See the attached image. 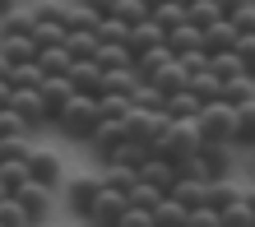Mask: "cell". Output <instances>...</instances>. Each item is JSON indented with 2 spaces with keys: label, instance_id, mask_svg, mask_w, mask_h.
I'll return each instance as SVG.
<instances>
[{
  "label": "cell",
  "instance_id": "7dc6e473",
  "mask_svg": "<svg viewBox=\"0 0 255 227\" xmlns=\"http://www.w3.org/2000/svg\"><path fill=\"white\" fill-rule=\"evenodd\" d=\"M176 65H181L186 74H200V70H209V51H204V47H190V51L176 56Z\"/></svg>",
  "mask_w": 255,
  "mask_h": 227
},
{
  "label": "cell",
  "instance_id": "44dd1931",
  "mask_svg": "<svg viewBox=\"0 0 255 227\" xmlns=\"http://www.w3.org/2000/svg\"><path fill=\"white\" fill-rule=\"evenodd\" d=\"M209 74H218V79L228 84V79H237V74H246V65H242V56H237L232 47L228 51H209Z\"/></svg>",
  "mask_w": 255,
  "mask_h": 227
},
{
  "label": "cell",
  "instance_id": "cb8c5ba5",
  "mask_svg": "<svg viewBox=\"0 0 255 227\" xmlns=\"http://www.w3.org/2000/svg\"><path fill=\"white\" fill-rule=\"evenodd\" d=\"M61 47L70 56H93L98 51V28H65V42Z\"/></svg>",
  "mask_w": 255,
  "mask_h": 227
},
{
  "label": "cell",
  "instance_id": "f546056e",
  "mask_svg": "<svg viewBox=\"0 0 255 227\" xmlns=\"http://www.w3.org/2000/svg\"><path fill=\"white\" fill-rule=\"evenodd\" d=\"M148 19H153L162 33H167V28H176V23H186V5L181 0H167V5H153L148 9Z\"/></svg>",
  "mask_w": 255,
  "mask_h": 227
},
{
  "label": "cell",
  "instance_id": "f1b7e54d",
  "mask_svg": "<svg viewBox=\"0 0 255 227\" xmlns=\"http://www.w3.org/2000/svg\"><path fill=\"white\" fill-rule=\"evenodd\" d=\"M237 148H251L255 144V102H246V107H237V134H232Z\"/></svg>",
  "mask_w": 255,
  "mask_h": 227
},
{
  "label": "cell",
  "instance_id": "d6986e66",
  "mask_svg": "<svg viewBox=\"0 0 255 227\" xmlns=\"http://www.w3.org/2000/svg\"><path fill=\"white\" fill-rule=\"evenodd\" d=\"M0 56H5L9 65H19V60H37V42H33V33H19V37H0Z\"/></svg>",
  "mask_w": 255,
  "mask_h": 227
},
{
  "label": "cell",
  "instance_id": "ba28073f",
  "mask_svg": "<svg viewBox=\"0 0 255 227\" xmlns=\"http://www.w3.org/2000/svg\"><path fill=\"white\" fill-rule=\"evenodd\" d=\"M65 79H70L74 93L98 98V88H102V70H98V60H93V56H74V60H70V70H65Z\"/></svg>",
  "mask_w": 255,
  "mask_h": 227
},
{
  "label": "cell",
  "instance_id": "ee69618b",
  "mask_svg": "<svg viewBox=\"0 0 255 227\" xmlns=\"http://www.w3.org/2000/svg\"><path fill=\"white\" fill-rule=\"evenodd\" d=\"M228 23L237 28V33H255V0H246V5L228 9Z\"/></svg>",
  "mask_w": 255,
  "mask_h": 227
},
{
  "label": "cell",
  "instance_id": "5bb4252c",
  "mask_svg": "<svg viewBox=\"0 0 255 227\" xmlns=\"http://www.w3.org/2000/svg\"><path fill=\"white\" fill-rule=\"evenodd\" d=\"M232 42H237V28L228 23V14H223V19H214V23H204V28H200V47H204V51H228Z\"/></svg>",
  "mask_w": 255,
  "mask_h": 227
},
{
  "label": "cell",
  "instance_id": "f907efd6",
  "mask_svg": "<svg viewBox=\"0 0 255 227\" xmlns=\"http://www.w3.org/2000/svg\"><path fill=\"white\" fill-rule=\"evenodd\" d=\"M0 134H33V130H28V125H23V120L14 116L9 107H0Z\"/></svg>",
  "mask_w": 255,
  "mask_h": 227
},
{
  "label": "cell",
  "instance_id": "5b68a950",
  "mask_svg": "<svg viewBox=\"0 0 255 227\" xmlns=\"http://www.w3.org/2000/svg\"><path fill=\"white\" fill-rule=\"evenodd\" d=\"M167 120H172L167 112H139V107H130V112H126V139L153 148V139L167 130Z\"/></svg>",
  "mask_w": 255,
  "mask_h": 227
},
{
  "label": "cell",
  "instance_id": "8fae6325",
  "mask_svg": "<svg viewBox=\"0 0 255 227\" xmlns=\"http://www.w3.org/2000/svg\"><path fill=\"white\" fill-rule=\"evenodd\" d=\"M98 186H102L98 176H74L70 186H65V209H70L74 218H84V209L93 204V195H98Z\"/></svg>",
  "mask_w": 255,
  "mask_h": 227
},
{
  "label": "cell",
  "instance_id": "6da1fadb",
  "mask_svg": "<svg viewBox=\"0 0 255 227\" xmlns=\"http://www.w3.org/2000/svg\"><path fill=\"white\" fill-rule=\"evenodd\" d=\"M98 98H88V93H74L70 102L61 112L51 116V125L65 134V139H88V134H93V125H98Z\"/></svg>",
  "mask_w": 255,
  "mask_h": 227
},
{
  "label": "cell",
  "instance_id": "6f0895ef",
  "mask_svg": "<svg viewBox=\"0 0 255 227\" xmlns=\"http://www.w3.org/2000/svg\"><path fill=\"white\" fill-rule=\"evenodd\" d=\"M144 5H148V9H153V5H167V0H144Z\"/></svg>",
  "mask_w": 255,
  "mask_h": 227
},
{
  "label": "cell",
  "instance_id": "277c9868",
  "mask_svg": "<svg viewBox=\"0 0 255 227\" xmlns=\"http://www.w3.org/2000/svg\"><path fill=\"white\" fill-rule=\"evenodd\" d=\"M126 190H116V186H98V195H93V204L84 209V223L88 227H116V218L126 214Z\"/></svg>",
  "mask_w": 255,
  "mask_h": 227
},
{
  "label": "cell",
  "instance_id": "b9f144b4",
  "mask_svg": "<svg viewBox=\"0 0 255 227\" xmlns=\"http://www.w3.org/2000/svg\"><path fill=\"white\" fill-rule=\"evenodd\" d=\"M126 200H130V204H139V209H153V204L162 200V190H158V186H148V181H139V176H134V186L126 190Z\"/></svg>",
  "mask_w": 255,
  "mask_h": 227
},
{
  "label": "cell",
  "instance_id": "db71d44e",
  "mask_svg": "<svg viewBox=\"0 0 255 227\" xmlns=\"http://www.w3.org/2000/svg\"><path fill=\"white\" fill-rule=\"evenodd\" d=\"M237 5H246V0H218V9L228 14V9H237Z\"/></svg>",
  "mask_w": 255,
  "mask_h": 227
},
{
  "label": "cell",
  "instance_id": "2e32d148",
  "mask_svg": "<svg viewBox=\"0 0 255 227\" xmlns=\"http://www.w3.org/2000/svg\"><path fill=\"white\" fill-rule=\"evenodd\" d=\"M200 107H204V102H200V98L190 93V84H186V88H176V93H167V98H162V112H167L172 120H186V116H195Z\"/></svg>",
  "mask_w": 255,
  "mask_h": 227
},
{
  "label": "cell",
  "instance_id": "91938a15",
  "mask_svg": "<svg viewBox=\"0 0 255 227\" xmlns=\"http://www.w3.org/2000/svg\"><path fill=\"white\" fill-rule=\"evenodd\" d=\"M5 195H9V190H5V186H0V200H5Z\"/></svg>",
  "mask_w": 255,
  "mask_h": 227
},
{
  "label": "cell",
  "instance_id": "f35d334b",
  "mask_svg": "<svg viewBox=\"0 0 255 227\" xmlns=\"http://www.w3.org/2000/svg\"><path fill=\"white\" fill-rule=\"evenodd\" d=\"M218 218H223V227H255V209L246 200H237L228 209H218Z\"/></svg>",
  "mask_w": 255,
  "mask_h": 227
},
{
  "label": "cell",
  "instance_id": "816d5d0a",
  "mask_svg": "<svg viewBox=\"0 0 255 227\" xmlns=\"http://www.w3.org/2000/svg\"><path fill=\"white\" fill-rule=\"evenodd\" d=\"M74 5H84V9H93V14H112L116 0H74Z\"/></svg>",
  "mask_w": 255,
  "mask_h": 227
},
{
  "label": "cell",
  "instance_id": "11a10c76",
  "mask_svg": "<svg viewBox=\"0 0 255 227\" xmlns=\"http://www.w3.org/2000/svg\"><path fill=\"white\" fill-rule=\"evenodd\" d=\"M242 200H246V204L255 209V186H251V190H242Z\"/></svg>",
  "mask_w": 255,
  "mask_h": 227
},
{
  "label": "cell",
  "instance_id": "30bf717a",
  "mask_svg": "<svg viewBox=\"0 0 255 227\" xmlns=\"http://www.w3.org/2000/svg\"><path fill=\"white\" fill-rule=\"evenodd\" d=\"M121 139H126V116H121V120H98V125H93V134H88L84 144L93 148L98 158H107V153H112V148L121 144Z\"/></svg>",
  "mask_w": 255,
  "mask_h": 227
},
{
  "label": "cell",
  "instance_id": "8d00e7d4",
  "mask_svg": "<svg viewBox=\"0 0 255 227\" xmlns=\"http://www.w3.org/2000/svg\"><path fill=\"white\" fill-rule=\"evenodd\" d=\"M130 112V93H98V116L102 120H121Z\"/></svg>",
  "mask_w": 255,
  "mask_h": 227
},
{
  "label": "cell",
  "instance_id": "d6a6232c",
  "mask_svg": "<svg viewBox=\"0 0 255 227\" xmlns=\"http://www.w3.org/2000/svg\"><path fill=\"white\" fill-rule=\"evenodd\" d=\"M130 107H139V112H162V93H158L148 79H139V84L130 88Z\"/></svg>",
  "mask_w": 255,
  "mask_h": 227
},
{
  "label": "cell",
  "instance_id": "f6af8a7d",
  "mask_svg": "<svg viewBox=\"0 0 255 227\" xmlns=\"http://www.w3.org/2000/svg\"><path fill=\"white\" fill-rule=\"evenodd\" d=\"M232 51L242 56V65H246V74L255 79V33H237V42H232Z\"/></svg>",
  "mask_w": 255,
  "mask_h": 227
},
{
  "label": "cell",
  "instance_id": "d590c367",
  "mask_svg": "<svg viewBox=\"0 0 255 227\" xmlns=\"http://www.w3.org/2000/svg\"><path fill=\"white\" fill-rule=\"evenodd\" d=\"M19 33H33V14L14 5L9 14H0V37H19Z\"/></svg>",
  "mask_w": 255,
  "mask_h": 227
},
{
  "label": "cell",
  "instance_id": "4316f807",
  "mask_svg": "<svg viewBox=\"0 0 255 227\" xmlns=\"http://www.w3.org/2000/svg\"><path fill=\"white\" fill-rule=\"evenodd\" d=\"M134 84H139L134 65H121V70H102V88H98V93H130Z\"/></svg>",
  "mask_w": 255,
  "mask_h": 227
},
{
  "label": "cell",
  "instance_id": "60d3db41",
  "mask_svg": "<svg viewBox=\"0 0 255 227\" xmlns=\"http://www.w3.org/2000/svg\"><path fill=\"white\" fill-rule=\"evenodd\" d=\"M130 37V23L116 19V14H102L98 19V42H126Z\"/></svg>",
  "mask_w": 255,
  "mask_h": 227
},
{
  "label": "cell",
  "instance_id": "e575fe53",
  "mask_svg": "<svg viewBox=\"0 0 255 227\" xmlns=\"http://www.w3.org/2000/svg\"><path fill=\"white\" fill-rule=\"evenodd\" d=\"M23 181H28V162H23V158H0V186L14 195Z\"/></svg>",
  "mask_w": 255,
  "mask_h": 227
},
{
  "label": "cell",
  "instance_id": "ffe728a7",
  "mask_svg": "<svg viewBox=\"0 0 255 227\" xmlns=\"http://www.w3.org/2000/svg\"><path fill=\"white\" fill-rule=\"evenodd\" d=\"M242 200V186H232V176H218V181H209V190H204V204L209 209H228Z\"/></svg>",
  "mask_w": 255,
  "mask_h": 227
},
{
  "label": "cell",
  "instance_id": "9f6ffc18",
  "mask_svg": "<svg viewBox=\"0 0 255 227\" xmlns=\"http://www.w3.org/2000/svg\"><path fill=\"white\" fill-rule=\"evenodd\" d=\"M14 5H19V0H0V14H9Z\"/></svg>",
  "mask_w": 255,
  "mask_h": 227
},
{
  "label": "cell",
  "instance_id": "680465c9",
  "mask_svg": "<svg viewBox=\"0 0 255 227\" xmlns=\"http://www.w3.org/2000/svg\"><path fill=\"white\" fill-rule=\"evenodd\" d=\"M251 167H255V144H251Z\"/></svg>",
  "mask_w": 255,
  "mask_h": 227
},
{
  "label": "cell",
  "instance_id": "4dcf8cb0",
  "mask_svg": "<svg viewBox=\"0 0 255 227\" xmlns=\"http://www.w3.org/2000/svg\"><path fill=\"white\" fill-rule=\"evenodd\" d=\"M5 79H9L14 88H37L42 79H47V74L37 70V60H19V65H9V74H5Z\"/></svg>",
  "mask_w": 255,
  "mask_h": 227
},
{
  "label": "cell",
  "instance_id": "ab89813d",
  "mask_svg": "<svg viewBox=\"0 0 255 227\" xmlns=\"http://www.w3.org/2000/svg\"><path fill=\"white\" fill-rule=\"evenodd\" d=\"M186 19H190L195 28H204V23L223 19V9H218V0H190V5H186Z\"/></svg>",
  "mask_w": 255,
  "mask_h": 227
},
{
  "label": "cell",
  "instance_id": "7a4b0ae2",
  "mask_svg": "<svg viewBox=\"0 0 255 227\" xmlns=\"http://www.w3.org/2000/svg\"><path fill=\"white\" fill-rule=\"evenodd\" d=\"M200 144H204V134H200V125H195V116H186V120H167V130L153 139V148H148V153L181 162V158H190Z\"/></svg>",
  "mask_w": 255,
  "mask_h": 227
},
{
  "label": "cell",
  "instance_id": "bcb514c9",
  "mask_svg": "<svg viewBox=\"0 0 255 227\" xmlns=\"http://www.w3.org/2000/svg\"><path fill=\"white\" fill-rule=\"evenodd\" d=\"M112 14H116V19H126V23H139V19H148V5H144V0H116Z\"/></svg>",
  "mask_w": 255,
  "mask_h": 227
},
{
  "label": "cell",
  "instance_id": "836d02e7",
  "mask_svg": "<svg viewBox=\"0 0 255 227\" xmlns=\"http://www.w3.org/2000/svg\"><path fill=\"white\" fill-rule=\"evenodd\" d=\"M134 176H139V172H134V167H126V162H102V186H116V190H130L134 186Z\"/></svg>",
  "mask_w": 255,
  "mask_h": 227
},
{
  "label": "cell",
  "instance_id": "484cf974",
  "mask_svg": "<svg viewBox=\"0 0 255 227\" xmlns=\"http://www.w3.org/2000/svg\"><path fill=\"white\" fill-rule=\"evenodd\" d=\"M223 102H228V107H246V102H255V79H251V74L228 79V84H223Z\"/></svg>",
  "mask_w": 255,
  "mask_h": 227
},
{
  "label": "cell",
  "instance_id": "603a6c76",
  "mask_svg": "<svg viewBox=\"0 0 255 227\" xmlns=\"http://www.w3.org/2000/svg\"><path fill=\"white\" fill-rule=\"evenodd\" d=\"M70 60H74V56L61 47V42H56V47H37V70L47 74V79H51V74H65Z\"/></svg>",
  "mask_w": 255,
  "mask_h": 227
},
{
  "label": "cell",
  "instance_id": "d4e9b609",
  "mask_svg": "<svg viewBox=\"0 0 255 227\" xmlns=\"http://www.w3.org/2000/svg\"><path fill=\"white\" fill-rule=\"evenodd\" d=\"M162 42H167V51H172V56H181V51H190V47H200V28L186 19V23L167 28V37H162Z\"/></svg>",
  "mask_w": 255,
  "mask_h": 227
},
{
  "label": "cell",
  "instance_id": "8992f818",
  "mask_svg": "<svg viewBox=\"0 0 255 227\" xmlns=\"http://www.w3.org/2000/svg\"><path fill=\"white\" fill-rule=\"evenodd\" d=\"M14 200H19V209L28 214V223L33 227H42L51 218V204H56V190H47V186H37V181H23L19 190H14Z\"/></svg>",
  "mask_w": 255,
  "mask_h": 227
},
{
  "label": "cell",
  "instance_id": "e0dca14e",
  "mask_svg": "<svg viewBox=\"0 0 255 227\" xmlns=\"http://www.w3.org/2000/svg\"><path fill=\"white\" fill-rule=\"evenodd\" d=\"M186 214H190V209H186V204H176L172 195H162V200H158L153 209H148L153 227H186Z\"/></svg>",
  "mask_w": 255,
  "mask_h": 227
},
{
  "label": "cell",
  "instance_id": "9a60e30c",
  "mask_svg": "<svg viewBox=\"0 0 255 227\" xmlns=\"http://www.w3.org/2000/svg\"><path fill=\"white\" fill-rule=\"evenodd\" d=\"M167 37L162 28L153 23V19H139V23H130V37H126V47H130V56L134 51H148V47H158V42Z\"/></svg>",
  "mask_w": 255,
  "mask_h": 227
},
{
  "label": "cell",
  "instance_id": "7c38bea8",
  "mask_svg": "<svg viewBox=\"0 0 255 227\" xmlns=\"http://www.w3.org/2000/svg\"><path fill=\"white\" fill-rule=\"evenodd\" d=\"M37 98H42V107H47V116H56V112H61L65 102L74 98V88H70L65 74H51V79H42V84H37Z\"/></svg>",
  "mask_w": 255,
  "mask_h": 227
},
{
  "label": "cell",
  "instance_id": "7402d4cb",
  "mask_svg": "<svg viewBox=\"0 0 255 227\" xmlns=\"http://www.w3.org/2000/svg\"><path fill=\"white\" fill-rule=\"evenodd\" d=\"M93 60H98V70H121V65H130V47L126 42H98V51H93Z\"/></svg>",
  "mask_w": 255,
  "mask_h": 227
},
{
  "label": "cell",
  "instance_id": "c3c4849f",
  "mask_svg": "<svg viewBox=\"0 0 255 227\" xmlns=\"http://www.w3.org/2000/svg\"><path fill=\"white\" fill-rule=\"evenodd\" d=\"M186 227H223V218H218V209L200 204V209H190V214H186Z\"/></svg>",
  "mask_w": 255,
  "mask_h": 227
},
{
  "label": "cell",
  "instance_id": "4fadbf2b",
  "mask_svg": "<svg viewBox=\"0 0 255 227\" xmlns=\"http://www.w3.org/2000/svg\"><path fill=\"white\" fill-rule=\"evenodd\" d=\"M148 84H153L158 93L167 98V93H176V88H186V84H190V74H186L181 65H176V56H172V60H162V65H158L153 74H148Z\"/></svg>",
  "mask_w": 255,
  "mask_h": 227
},
{
  "label": "cell",
  "instance_id": "83f0119b",
  "mask_svg": "<svg viewBox=\"0 0 255 227\" xmlns=\"http://www.w3.org/2000/svg\"><path fill=\"white\" fill-rule=\"evenodd\" d=\"M144 158H148V148H144V144L121 139V144H116V148H112V153L102 158V162H126V167H134V172H139V162H144Z\"/></svg>",
  "mask_w": 255,
  "mask_h": 227
},
{
  "label": "cell",
  "instance_id": "9c48e42d",
  "mask_svg": "<svg viewBox=\"0 0 255 227\" xmlns=\"http://www.w3.org/2000/svg\"><path fill=\"white\" fill-rule=\"evenodd\" d=\"M176 176H181V172H176V162H172V158H158V153H148V158L139 162V181L158 186L162 195H167V190L176 186Z\"/></svg>",
  "mask_w": 255,
  "mask_h": 227
},
{
  "label": "cell",
  "instance_id": "681fc988",
  "mask_svg": "<svg viewBox=\"0 0 255 227\" xmlns=\"http://www.w3.org/2000/svg\"><path fill=\"white\" fill-rule=\"evenodd\" d=\"M116 227H153V218H148V209H139V204H126V214L116 218Z\"/></svg>",
  "mask_w": 255,
  "mask_h": 227
},
{
  "label": "cell",
  "instance_id": "ac0fdd59",
  "mask_svg": "<svg viewBox=\"0 0 255 227\" xmlns=\"http://www.w3.org/2000/svg\"><path fill=\"white\" fill-rule=\"evenodd\" d=\"M204 190H209V181H195V176H176V186L167 190L176 204H186V209H200L204 204Z\"/></svg>",
  "mask_w": 255,
  "mask_h": 227
},
{
  "label": "cell",
  "instance_id": "74e56055",
  "mask_svg": "<svg viewBox=\"0 0 255 227\" xmlns=\"http://www.w3.org/2000/svg\"><path fill=\"white\" fill-rule=\"evenodd\" d=\"M33 42H37V47H56V42H65V23H56V19H33Z\"/></svg>",
  "mask_w": 255,
  "mask_h": 227
},
{
  "label": "cell",
  "instance_id": "52a82bcc",
  "mask_svg": "<svg viewBox=\"0 0 255 227\" xmlns=\"http://www.w3.org/2000/svg\"><path fill=\"white\" fill-rule=\"evenodd\" d=\"M28 181H37V186H47V190H56V186H61V158H56L51 153V148H28Z\"/></svg>",
  "mask_w": 255,
  "mask_h": 227
},
{
  "label": "cell",
  "instance_id": "1f68e13d",
  "mask_svg": "<svg viewBox=\"0 0 255 227\" xmlns=\"http://www.w3.org/2000/svg\"><path fill=\"white\" fill-rule=\"evenodd\" d=\"M190 93L200 102H214V98H223V79L209 74V70H200V74H190Z\"/></svg>",
  "mask_w": 255,
  "mask_h": 227
},
{
  "label": "cell",
  "instance_id": "f5cc1de1",
  "mask_svg": "<svg viewBox=\"0 0 255 227\" xmlns=\"http://www.w3.org/2000/svg\"><path fill=\"white\" fill-rule=\"evenodd\" d=\"M9 93H14V84L5 79V74H0V107H9Z\"/></svg>",
  "mask_w": 255,
  "mask_h": 227
},
{
  "label": "cell",
  "instance_id": "3957f363",
  "mask_svg": "<svg viewBox=\"0 0 255 227\" xmlns=\"http://www.w3.org/2000/svg\"><path fill=\"white\" fill-rule=\"evenodd\" d=\"M195 125H200L204 139H223V144H232V134H237V107H228L223 98H214V102H204V107L195 112Z\"/></svg>",
  "mask_w": 255,
  "mask_h": 227
},
{
  "label": "cell",
  "instance_id": "7bdbcfd3",
  "mask_svg": "<svg viewBox=\"0 0 255 227\" xmlns=\"http://www.w3.org/2000/svg\"><path fill=\"white\" fill-rule=\"evenodd\" d=\"M0 227H33V223H28V214L19 209V200H14V195H5V200H0Z\"/></svg>",
  "mask_w": 255,
  "mask_h": 227
}]
</instances>
